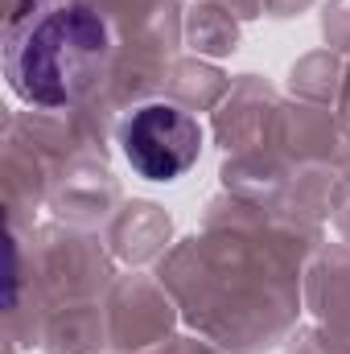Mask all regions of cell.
<instances>
[{
	"instance_id": "obj_1",
	"label": "cell",
	"mask_w": 350,
	"mask_h": 354,
	"mask_svg": "<svg viewBox=\"0 0 350 354\" xmlns=\"http://www.w3.org/2000/svg\"><path fill=\"white\" fill-rule=\"evenodd\" d=\"M111 54L107 21L87 4H62L25 25L8 50V79L37 107H71L87 95Z\"/></svg>"
},
{
	"instance_id": "obj_2",
	"label": "cell",
	"mask_w": 350,
	"mask_h": 354,
	"mask_svg": "<svg viewBox=\"0 0 350 354\" xmlns=\"http://www.w3.org/2000/svg\"><path fill=\"white\" fill-rule=\"evenodd\" d=\"M202 128L174 103H145L124 124V157L145 181H174L198 165Z\"/></svg>"
}]
</instances>
